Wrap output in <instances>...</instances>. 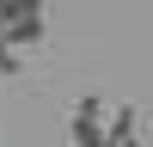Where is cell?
<instances>
[{
  "label": "cell",
  "instance_id": "1",
  "mask_svg": "<svg viewBox=\"0 0 153 147\" xmlns=\"http://www.w3.org/2000/svg\"><path fill=\"white\" fill-rule=\"evenodd\" d=\"M74 147H110V104L104 98H80V110H74Z\"/></svg>",
  "mask_w": 153,
  "mask_h": 147
},
{
  "label": "cell",
  "instance_id": "2",
  "mask_svg": "<svg viewBox=\"0 0 153 147\" xmlns=\"http://www.w3.org/2000/svg\"><path fill=\"white\" fill-rule=\"evenodd\" d=\"M31 43H43V12H25L6 24V49H31Z\"/></svg>",
  "mask_w": 153,
  "mask_h": 147
},
{
  "label": "cell",
  "instance_id": "3",
  "mask_svg": "<svg viewBox=\"0 0 153 147\" xmlns=\"http://www.w3.org/2000/svg\"><path fill=\"white\" fill-rule=\"evenodd\" d=\"M25 12H43V0H0V19H25Z\"/></svg>",
  "mask_w": 153,
  "mask_h": 147
},
{
  "label": "cell",
  "instance_id": "4",
  "mask_svg": "<svg viewBox=\"0 0 153 147\" xmlns=\"http://www.w3.org/2000/svg\"><path fill=\"white\" fill-rule=\"evenodd\" d=\"M110 147H141V141H135V135H110Z\"/></svg>",
  "mask_w": 153,
  "mask_h": 147
}]
</instances>
